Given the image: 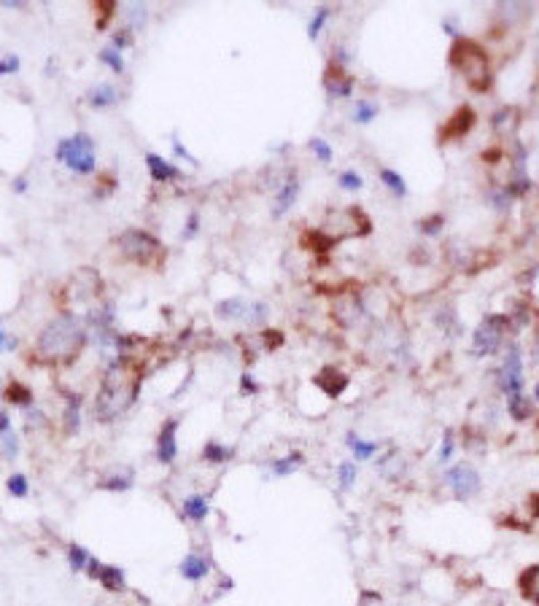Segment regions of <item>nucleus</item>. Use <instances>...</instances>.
I'll list each match as a JSON object with an SVG mask.
<instances>
[{
  "instance_id": "nucleus-1",
  "label": "nucleus",
  "mask_w": 539,
  "mask_h": 606,
  "mask_svg": "<svg viewBox=\"0 0 539 606\" xmlns=\"http://www.w3.org/2000/svg\"><path fill=\"white\" fill-rule=\"evenodd\" d=\"M143 388V362L135 353H122L105 362L100 386L92 402V418L100 426L122 420L141 399Z\"/></svg>"
},
{
  "instance_id": "nucleus-2",
  "label": "nucleus",
  "mask_w": 539,
  "mask_h": 606,
  "mask_svg": "<svg viewBox=\"0 0 539 606\" xmlns=\"http://www.w3.org/2000/svg\"><path fill=\"white\" fill-rule=\"evenodd\" d=\"M87 342H89V326L84 315L62 310L38 332V337L33 342L30 362L38 366H51V369H68L81 359Z\"/></svg>"
},
{
  "instance_id": "nucleus-3",
  "label": "nucleus",
  "mask_w": 539,
  "mask_h": 606,
  "mask_svg": "<svg viewBox=\"0 0 539 606\" xmlns=\"http://www.w3.org/2000/svg\"><path fill=\"white\" fill-rule=\"evenodd\" d=\"M448 65L464 78V84L477 92V95H486L493 87V68H491V54L488 48L483 46L480 41L475 38H456L450 41L448 48Z\"/></svg>"
},
{
  "instance_id": "nucleus-4",
  "label": "nucleus",
  "mask_w": 539,
  "mask_h": 606,
  "mask_svg": "<svg viewBox=\"0 0 539 606\" xmlns=\"http://www.w3.org/2000/svg\"><path fill=\"white\" fill-rule=\"evenodd\" d=\"M114 248L119 253L124 265L135 267H159L168 256L165 242L159 240L154 232L143 226H127L114 238Z\"/></svg>"
},
{
  "instance_id": "nucleus-5",
  "label": "nucleus",
  "mask_w": 539,
  "mask_h": 606,
  "mask_svg": "<svg viewBox=\"0 0 539 606\" xmlns=\"http://www.w3.org/2000/svg\"><path fill=\"white\" fill-rule=\"evenodd\" d=\"M54 162L73 175H95L98 172V143L89 132L76 130L73 135L60 138L54 145Z\"/></svg>"
},
{
  "instance_id": "nucleus-6",
  "label": "nucleus",
  "mask_w": 539,
  "mask_h": 606,
  "mask_svg": "<svg viewBox=\"0 0 539 606\" xmlns=\"http://www.w3.org/2000/svg\"><path fill=\"white\" fill-rule=\"evenodd\" d=\"M213 315L224 321V323H240V326H254V329H265L270 321V305L259 302V299H245V296H229L221 299L213 308Z\"/></svg>"
},
{
  "instance_id": "nucleus-7",
  "label": "nucleus",
  "mask_w": 539,
  "mask_h": 606,
  "mask_svg": "<svg viewBox=\"0 0 539 606\" xmlns=\"http://www.w3.org/2000/svg\"><path fill=\"white\" fill-rule=\"evenodd\" d=\"M324 232H329L335 240H348V238H369L372 235V218L359 208V205H345L337 211H329L326 221L321 224Z\"/></svg>"
},
{
  "instance_id": "nucleus-8",
  "label": "nucleus",
  "mask_w": 539,
  "mask_h": 606,
  "mask_svg": "<svg viewBox=\"0 0 539 606\" xmlns=\"http://www.w3.org/2000/svg\"><path fill=\"white\" fill-rule=\"evenodd\" d=\"M513 326L510 315L504 313H488L480 326L472 332V356H496L502 348H504V337H507V329Z\"/></svg>"
},
{
  "instance_id": "nucleus-9",
  "label": "nucleus",
  "mask_w": 539,
  "mask_h": 606,
  "mask_svg": "<svg viewBox=\"0 0 539 606\" xmlns=\"http://www.w3.org/2000/svg\"><path fill=\"white\" fill-rule=\"evenodd\" d=\"M442 483H445V488L450 490V496L456 501H469V499H475L483 490V477H480V472H477V466L472 461L453 463L442 474Z\"/></svg>"
},
{
  "instance_id": "nucleus-10",
  "label": "nucleus",
  "mask_w": 539,
  "mask_h": 606,
  "mask_svg": "<svg viewBox=\"0 0 539 606\" xmlns=\"http://www.w3.org/2000/svg\"><path fill=\"white\" fill-rule=\"evenodd\" d=\"M299 192H302V178H299V170L297 168H289L283 172V178H281V184H278V189L272 192L270 197V213L275 221H281V218H286L292 213V208L297 205V199H299Z\"/></svg>"
},
{
  "instance_id": "nucleus-11",
  "label": "nucleus",
  "mask_w": 539,
  "mask_h": 606,
  "mask_svg": "<svg viewBox=\"0 0 539 606\" xmlns=\"http://www.w3.org/2000/svg\"><path fill=\"white\" fill-rule=\"evenodd\" d=\"M475 124H477V114H475V108H472L469 103L459 105V108H456V111H453V114L437 127V143L450 145V143L464 141L466 135L475 130Z\"/></svg>"
},
{
  "instance_id": "nucleus-12",
  "label": "nucleus",
  "mask_w": 539,
  "mask_h": 606,
  "mask_svg": "<svg viewBox=\"0 0 539 606\" xmlns=\"http://www.w3.org/2000/svg\"><path fill=\"white\" fill-rule=\"evenodd\" d=\"M499 388L507 399L526 391V372H523V350L518 345H510L504 353V362L499 366Z\"/></svg>"
},
{
  "instance_id": "nucleus-13",
  "label": "nucleus",
  "mask_w": 539,
  "mask_h": 606,
  "mask_svg": "<svg viewBox=\"0 0 539 606\" xmlns=\"http://www.w3.org/2000/svg\"><path fill=\"white\" fill-rule=\"evenodd\" d=\"M321 87H324V95L326 100H351V97L356 95V78H353V73L343 68V65H337V62H332V60H326V68H324V75H321Z\"/></svg>"
},
{
  "instance_id": "nucleus-14",
  "label": "nucleus",
  "mask_w": 539,
  "mask_h": 606,
  "mask_svg": "<svg viewBox=\"0 0 539 606\" xmlns=\"http://www.w3.org/2000/svg\"><path fill=\"white\" fill-rule=\"evenodd\" d=\"M178 429H181V415H170L162 420L154 439V458L159 466H173L178 461Z\"/></svg>"
},
{
  "instance_id": "nucleus-15",
  "label": "nucleus",
  "mask_w": 539,
  "mask_h": 606,
  "mask_svg": "<svg viewBox=\"0 0 539 606\" xmlns=\"http://www.w3.org/2000/svg\"><path fill=\"white\" fill-rule=\"evenodd\" d=\"M313 386L319 388L324 396H329V399H340L348 391V386H351V375L345 372L343 366L326 364V366H321L319 372L313 375Z\"/></svg>"
},
{
  "instance_id": "nucleus-16",
  "label": "nucleus",
  "mask_w": 539,
  "mask_h": 606,
  "mask_svg": "<svg viewBox=\"0 0 539 606\" xmlns=\"http://www.w3.org/2000/svg\"><path fill=\"white\" fill-rule=\"evenodd\" d=\"M143 162H146L151 184H162V186H168V184H178V181L186 178L184 170L178 168V165H173L168 157H162V154H157V151H146Z\"/></svg>"
},
{
  "instance_id": "nucleus-17",
  "label": "nucleus",
  "mask_w": 539,
  "mask_h": 606,
  "mask_svg": "<svg viewBox=\"0 0 539 606\" xmlns=\"http://www.w3.org/2000/svg\"><path fill=\"white\" fill-rule=\"evenodd\" d=\"M122 100H124L122 87H119V84H111V81H103V84L89 87L87 95H84V103H87L92 111H108V108H116Z\"/></svg>"
},
{
  "instance_id": "nucleus-18",
  "label": "nucleus",
  "mask_w": 539,
  "mask_h": 606,
  "mask_svg": "<svg viewBox=\"0 0 539 606\" xmlns=\"http://www.w3.org/2000/svg\"><path fill=\"white\" fill-rule=\"evenodd\" d=\"M211 571H213V560H211V555H205L200 550L186 553V555L181 558V563H178V574L186 582H205L211 577Z\"/></svg>"
},
{
  "instance_id": "nucleus-19",
  "label": "nucleus",
  "mask_w": 539,
  "mask_h": 606,
  "mask_svg": "<svg viewBox=\"0 0 539 606\" xmlns=\"http://www.w3.org/2000/svg\"><path fill=\"white\" fill-rule=\"evenodd\" d=\"M332 315H335V321H337L343 329H353L356 321L364 318V302H362L356 294L337 296L335 305H332Z\"/></svg>"
},
{
  "instance_id": "nucleus-20",
  "label": "nucleus",
  "mask_w": 539,
  "mask_h": 606,
  "mask_svg": "<svg viewBox=\"0 0 539 606\" xmlns=\"http://www.w3.org/2000/svg\"><path fill=\"white\" fill-rule=\"evenodd\" d=\"M135 488V469L132 466H114L103 472L98 480V490L105 493H127Z\"/></svg>"
},
{
  "instance_id": "nucleus-21",
  "label": "nucleus",
  "mask_w": 539,
  "mask_h": 606,
  "mask_svg": "<svg viewBox=\"0 0 539 606\" xmlns=\"http://www.w3.org/2000/svg\"><path fill=\"white\" fill-rule=\"evenodd\" d=\"M299 245H302L305 251H310L313 256L326 259V256L340 245V240H335L329 232H324L321 226H316V229H305V232L299 235Z\"/></svg>"
},
{
  "instance_id": "nucleus-22",
  "label": "nucleus",
  "mask_w": 539,
  "mask_h": 606,
  "mask_svg": "<svg viewBox=\"0 0 539 606\" xmlns=\"http://www.w3.org/2000/svg\"><path fill=\"white\" fill-rule=\"evenodd\" d=\"M181 515L195 523V526H202L208 517H211V493H189L184 496L181 501Z\"/></svg>"
},
{
  "instance_id": "nucleus-23",
  "label": "nucleus",
  "mask_w": 539,
  "mask_h": 606,
  "mask_svg": "<svg viewBox=\"0 0 539 606\" xmlns=\"http://www.w3.org/2000/svg\"><path fill=\"white\" fill-rule=\"evenodd\" d=\"M345 447H348L351 458L356 461V463H364V461L375 458L383 445L375 442V439H364V436L356 434V431H345Z\"/></svg>"
},
{
  "instance_id": "nucleus-24",
  "label": "nucleus",
  "mask_w": 539,
  "mask_h": 606,
  "mask_svg": "<svg viewBox=\"0 0 539 606\" xmlns=\"http://www.w3.org/2000/svg\"><path fill=\"white\" fill-rule=\"evenodd\" d=\"M302 466H305V453H302V450H289L286 456L270 458L267 472L275 480H286V477H292L294 472H299Z\"/></svg>"
},
{
  "instance_id": "nucleus-25",
  "label": "nucleus",
  "mask_w": 539,
  "mask_h": 606,
  "mask_svg": "<svg viewBox=\"0 0 539 606\" xmlns=\"http://www.w3.org/2000/svg\"><path fill=\"white\" fill-rule=\"evenodd\" d=\"M235 458V447L224 445L221 439H205V445L200 447V461L208 466H224Z\"/></svg>"
},
{
  "instance_id": "nucleus-26",
  "label": "nucleus",
  "mask_w": 539,
  "mask_h": 606,
  "mask_svg": "<svg viewBox=\"0 0 539 606\" xmlns=\"http://www.w3.org/2000/svg\"><path fill=\"white\" fill-rule=\"evenodd\" d=\"M92 582H98L105 593H127V574L114 563H103Z\"/></svg>"
},
{
  "instance_id": "nucleus-27",
  "label": "nucleus",
  "mask_w": 539,
  "mask_h": 606,
  "mask_svg": "<svg viewBox=\"0 0 539 606\" xmlns=\"http://www.w3.org/2000/svg\"><path fill=\"white\" fill-rule=\"evenodd\" d=\"M81 393H65V410H62V434L76 436L81 431Z\"/></svg>"
},
{
  "instance_id": "nucleus-28",
  "label": "nucleus",
  "mask_w": 539,
  "mask_h": 606,
  "mask_svg": "<svg viewBox=\"0 0 539 606\" xmlns=\"http://www.w3.org/2000/svg\"><path fill=\"white\" fill-rule=\"evenodd\" d=\"M380 116V103L378 100H372V97H356V103H353V108H351V121L356 124V127H369V124H375Z\"/></svg>"
},
{
  "instance_id": "nucleus-29",
  "label": "nucleus",
  "mask_w": 539,
  "mask_h": 606,
  "mask_svg": "<svg viewBox=\"0 0 539 606\" xmlns=\"http://www.w3.org/2000/svg\"><path fill=\"white\" fill-rule=\"evenodd\" d=\"M378 181L383 184V189L391 194L394 199H407V181H405V175L399 172V170L394 168H378Z\"/></svg>"
},
{
  "instance_id": "nucleus-30",
  "label": "nucleus",
  "mask_w": 539,
  "mask_h": 606,
  "mask_svg": "<svg viewBox=\"0 0 539 606\" xmlns=\"http://www.w3.org/2000/svg\"><path fill=\"white\" fill-rule=\"evenodd\" d=\"M3 396H6L8 404H14V407H19V410H30L33 402H35V396H33L30 386L19 383V380H8V386H6V391H3Z\"/></svg>"
},
{
  "instance_id": "nucleus-31",
  "label": "nucleus",
  "mask_w": 539,
  "mask_h": 606,
  "mask_svg": "<svg viewBox=\"0 0 539 606\" xmlns=\"http://www.w3.org/2000/svg\"><path fill=\"white\" fill-rule=\"evenodd\" d=\"M332 17H335V8H332L329 3H319V6L313 8V17L308 19V38H310V41H319L324 27L329 24Z\"/></svg>"
},
{
  "instance_id": "nucleus-32",
  "label": "nucleus",
  "mask_w": 539,
  "mask_h": 606,
  "mask_svg": "<svg viewBox=\"0 0 539 606\" xmlns=\"http://www.w3.org/2000/svg\"><path fill=\"white\" fill-rule=\"evenodd\" d=\"M507 412H510V418H513L515 423H526V420H531L534 418V402L529 399V393H518L513 399H507Z\"/></svg>"
},
{
  "instance_id": "nucleus-33",
  "label": "nucleus",
  "mask_w": 539,
  "mask_h": 606,
  "mask_svg": "<svg viewBox=\"0 0 539 606\" xmlns=\"http://www.w3.org/2000/svg\"><path fill=\"white\" fill-rule=\"evenodd\" d=\"M335 483H337V488H340L343 493L353 490L356 483H359V463L353 458L343 461V463L337 466V472H335Z\"/></svg>"
},
{
  "instance_id": "nucleus-34",
  "label": "nucleus",
  "mask_w": 539,
  "mask_h": 606,
  "mask_svg": "<svg viewBox=\"0 0 539 606\" xmlns=\"http://www.w3.org/2000/svg\"><path fill=\"white\" fill-rule=\"evenodd\" d=\"M445 224H448L445 213H432V216H423L421 221H416V229H418V235H421V238H426V240H434V238H440V235H442Z\"/></svg>"
},
{
  "instance_id": "nucleus-35",
  "label": "nucleus",
  "mask_w": 539,
  "mask_h": 606,
  "mask_svg": "<svg viewBox=\"0 0 539 606\" xmlns=\"http://www.w3.org/2000/svg\"><path fill=\"white\" fill-rule=\"evenodd\" d=\"M98 62H103L108 71L116 73V75H124V73H127V60H124V54L119 48L111 46V44L98 51Z\"/></svg>"
},
{
  "instance_id": "nucleus-36",
  "label": "nucleus",
  "mask_w": 539,
  "mask_h": 606,
  "mask_svg": "<svg viewBox=\"0 0 539 606\" xmlns=\"http://www.w3.org/2000/svg\"><path fill=\"white\" fill-rule=\"evenodd\" d=\"M148 22V6L146 3H130L124 6V27H130L132 33L143 30Z\"/></svg>"
},
{
  "instance_id": "nucleus-37",
  "label": "nucleus",
  "mask_w": 539,
  "mask_h": 606,
  "mask_svg": "<svg viewBox=\"0 0 539 606\" xmlns=\"http://www.w3.org/2000/svg\"><path fill=\"white\" fill-rule=\"evenodd\" d=\"M308 151L319 159L321 165H332V162H335V145L329 143L324 135H313V138H308Z\"/></svg>"
},
{
  "instance_id": "nucleus-38",
  "label": "nucleus",
  "mask_w": 539,
  "mask_h": 606,
  "mask_svg": "<svg viewBox=\"0 0 539 606\" xmlns=\"http://www.w3.org/2000/svg\"><path fill=\"white\" fill-rule=\"evenodd\" d=\"M518 585H520L523 596L539 606V563H537V566H531V569H526V571L520 574Z\"/></svg>"
},
{
  "instance_id": "nucleus-39",
  "label": "nucleus",
  "mask_w": 539,
  "mask_h": 606,
  "mask_svg": "<svg viewBox=\"0 0 539 606\" xmlns=\"http://www.w3.org/2000/svg\"><path fill=\"white\" fill-rule=\"evenodd\" d=\"M65 555H68V566H71V571L76 574H84V569H87V563H89V550L84 547V544H78V542H71L68 547H65Z\"/></svg>"
},
{
  "instance_id": "nucleus-40",
  "label": "nucleus",
  "mask_w": 539,
  "mask_h": 606,
  "mask_svg": "<svg viewBox=\"0 0 539 606\" xmlns=\"http://www.w3.org/2000/svg\"><path fill=\"white\" fill-rule=\"evenodd\" d=\"M116 14H119V3H111V0L95 3V30H108V24L114 22Z\"/></svg>"
},
{
  "instance_id": "nucleus-41",
  "label": "nucleus",
  "mask_w": 539,
  "mask_h": 606,
  "mask_svg": "<svg viewBox=\"0 0 539 606\" xmlns=\"http://www.w3.org/2000/svg\"><path fill=\"white\" fill-rule=\"evenodd\" d=\"M337 186L348 194H356L364 189V178H362L359 170H340L337 172Z\"/></svg>"
},
{
  "instance_id": "nucleus-42",
  "label": "nucleus",
  "mask_w": 539,
  "mask_h": 606,
  "mask_svg": "<svg viewBox=\"0 0 539 606\" xmlns=\"http://www.w3.org/2000/svg\"><path fill=\"white\" fill-rule=\"evenodd\" d=\"M6 490L11 493V499H27V496H30V480H27V474H22V472L8 474Z\"/></svg>"
},
{
  "instance_id": "nucleus-43",
  "label": "nucleus",
  "mask_w": 539,
  "mask_h": 606,
  "mask_svg": "<svg viewBox=\"0 0 539 606\" xmlns=\"http://www.w3.org/2000/svg\"><path fill=\"white\" fill-rule=\"evenodd\" d=\"M0 450H3V458H6V461H17V458H19L22 442H19V434H17L14 429L0 436Z\"/></svg>"
},
{
  "instance_id": "nucleus-44",
  "label": "nucleus",
  "mask_w": 539,
  "mask_h": 606,
  "mask_svg": "<svg viewBox=\"0 0 539 606\" xmlns=\"http://www.w3.org/2000/svg\"><path fill=\"white\" fill-rule=\"evenodd\" d=\"M456 456V431L453 429H448L440 439V447H437V463L445 466V463H450V458Z\"/></svg>"
},
{
  "instance_id": "nucleus-45",
  "label": "nucleus",
  "mask_w": 539,
  "mask_h": 606,
  "mask_svg": "<svg viewBox=\"0 0 539 606\" xmlns=\"http://www.w3.org/2000/svg\"><path fill=\"white\" fill-rule=\"evenodd\" d=\"M111 46L119 48V51H124V48H132V46H135V33H132L130 27L119 24L116 30H111Z\"/></svg>"
},
{
  "instance_id": "nucleus-46",
  "label": "nucleus",
  "mask_w": 539,
  "mask_h": 606,
  "mask_svg": "<svg viewBox=\"0 0 539 606\" xmlns=\"http://www.w3.org/2000/svg\"><path fill=\"white\" fill-rule=\"evenodd\" d=\"M513 119H515V108H513V105H502V108H496V114L491 116V124H493V130H496V132H504V130H510V127H513Z\"/></svg>"
},
{
  "instance_id": "nucleus-47",
  "label": "nucleus",
  "mask_w": 539,
  "mask_h": 606,
  "mask_svg": "<svg viewBox=\"0 0 539 606\" xmlns=\"http://www.w3.org/2000/svg\"><path fill=\"white\" fill-rule=\"evenodd\" d=\"M116 189H119V181L111 172H103V175H98V186L92 194H95V199H108Z\"/></svg>"
},
{
  "instance_id": "nucleus-48",
  "label": "nucleus",
  "mask_w": 539,
  "mask_h": 606,
  "mask_svg": "<svg viewBox=\"0 0 539 606\" xmlns=\"http://www.w3.org/2000/svg\"><path fill=\"white\" fill-rule=\"evenodd\" d=\"M200 229H202V218L197 211H192L189 216L184 218V226H181V240H195L197 235H200Z\"/></svg>"
},
{
  "instance_id": "nucleus-49",
  "label": "nucleus",
  "mask_w": 539,
  "mask_h": 606,
  "mask_svg": "<svg viewBox=\"0 0 539 606\" xmlns=\"http://www.w3.org/2000/svg\"><path fill=\"white\" fill-rule=\"evenodd\" d=\"M486 199H488L491 205L499 211V213H507L510 211V205H513V197L504 192V186L502 189H493V192L486 194Z\"/></svg>"
},
{
  "instance_id": "nucleus-50",
  "label": "nucleus",
  "mask_w": 539,
  "mask_h": 606,
  "mask_svg": "<svg viewBox=\"0 0 539 606\" xmlns=\"http://www.w3.org/2000/svg\"><path fill=\"white\" fill-rule=\"evenodd\" d=\"M170 148H173V154H175L178 159L189 162L192 168H200V159H197V157L192 154V151H189V148H186V145L181 143V138H178V135H173V138H170Z\"/></svg>"
},
{
  "instance_id": "nucleus-51",
  "label": "nucleus",
  "mask_w": 539,
  "mask_h": 606,
  "mask_svg": "<svg viewBox=\"0 0 539 606\" xmlns=\"http://www.w3.org/2000/svg\"><path fill=\"white\" fill-rule=\"evenodd\" d=\"M238 391H240V396H256V393L262 391V386L256 383V377H254V372H251V369H245L243 375H240Z\"/></svg>"
},
{
  "instance_id": "nucleus-52",
  "label": "nucleus",
  "mask_w": 539,
  "mask_h": 606,
  "mask_svg": "<svg viewBox=\"0 0 539 606\" xmlns=\"http://www.w3.org/2000/svg\"><path fill=\"white\" fill-rule=\"evenodd\" d=\"M19 71H22L19 54H3V57H0V78H3V75H17Z\"/></svg>"
},
{
  "instance_id": "nucleus-53",
  "label": "nucleus",
  "mask_w": 539,
  "mask_h": 606,
  "mask_svg": "<svg viewBox=\"0 0 539 606\" xmlns=\"http://www.w3.org/2000/svg\"><path fill=\"white\" fill-rule=\"evenodd\" d=\"M356 606H386V598H383V593H378V590L362 587V590H359V598H356Z\"/></svg>"
},
{
  "instance_id": "nucleus-54",
  "label": "nucleus",
  "mask_w": 539,
  "mask_h": 606,
  "mask_svg": "<svg viewBox=\"0 0 539 606\" xmlns=\"http://www.w3.org/2000/svg\"><path fill=\"white\" fill-rule=\"evenodd\" d=\"M480 159H483L486 165H499L502 159H507V151H504V148H486Z\"/></svg>"
},
{
  "instance_id": "nucleus-55",
  "label": "nucleus",
  "mask_w": 539,
  "mask_h": 606,
  "mask_svg": "<svg viewBox=\"0 0 539 606\" xmlns=\"http://www.w3.org/2000/svg\"><path fill=\"white\" fill-rule=\"evenodd\" d=\"M8 350H17V337L3 329V318H0V353H8Z\"/></svg>"
},
{
  "instance_id": "nucleus-56",
  "label": "nucleus",
  "mask_w": 539,
  "mask_h": 606,
  "mask_svg": "<svg viewBox=\"0 0 539 606\" xmlns=\"http://www.w3.org/2000/svg\"><path fill=\"white\" fill-rule=\"evenodd\" d=\"M11 192L19 194V197H25L30 192V181H27V175H17V178H11Z\"/></svg>"
},
{
  "instance_id": "nucleus-57",
  "label": "nucleus",
  "mask_w": 539,
  "mask_h": 606,
  "mask_svg": "<svg viewBox=\"0 0 539 606\" xmlns=\"http://www.w3.org/2000/svg\"><path fill=\"white\" fill-rule=\"evenodd\" d=\"M11 429H14V423H11V412L0 410V436L6 434V431H11Z\"/></svg>"
},
{
  "instance_id": "nucleus-58",
  "label": "nucleus",
  "mask_w": 539,
  "mask_h": 606,
  "mask_svg": "<svg viewBox=\"0 0 539 606\" xmlns=\"http://www.w3.org/2000/svg\"><path fill=\"white\" fill-rule=\"evenodd\" d=\"M529 507H531V517H539V496L529 499Z\"/></svg>"
},
{
  "instance_id": "nucleus-59",
  "label": "nucleus",
  "mask_w": 539,
  "mask_h": 606,
  "mask_svg": "<svg viewBox=\"0 0 539 606\" xmlns=\"http://www.w3.org/2000/svg\"><path fill=\"white\" fill-rule=\"evenodd\" d=\"M534 399H537V402H539V383H537V386H534Z\"/></svg>"
},
{
  "instance_id": "nucleus-60",
  "label": "nucleus",
  "mask_w": 539,
  "mask_h": 606,
  "mask_svg": "<svg viewBox=\"0 0 539 606\" xmlns=\"http://www.w3.org/2000/svg\"><path fill=\"white\" fill-rule=\"evenodd\" d=\"M534 353H537V359H539V339H537V345H534Z\"/></svg>"
},
{
  "instance_id": "nucleus-61",
  "label": "nucleus",
  "mask_w": 539,
  "mask_h": 606,
  "mask_svg": "<svg viewBox=\"0 0 539 606\" xmlns=\"http://www.w3.org/2000/svg\"><path fill=\"white\" fill-rule=\"evenodd\" d=\"M537 92H539V84H537Z\"/></svg>"
}]
</instances>
